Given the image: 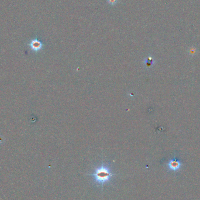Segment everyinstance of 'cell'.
Here are the masks:
<instances>
[{
    "mask_svg": "<svg viewBox=\"0 0 200 200\" xmlns=\"http://www.w3.org/2000/svg\"><path fill=\"white\" fill-rule=\"evenodd\" d=\"M115 175L111 172L109 167L104 164L97 168L93 173L89 174V175L93 177V180L96 184L101 186H104L110 181L113 176Z\"/></svg>",
    "mask_w": 200,
    "mask_h": 200,
    "instance_id": "6da1fadb",
    "label": "cell"
},
{
    "mask_svg": "<svg viewBox=\"0 0 200 200\" xmlns=\"http://www.w3.org/2000/svg\"><path fill=\"white\" fill-rule=\"evenodd\" d=\"M181 166V163L177 160L172 159L168 163V168L172 171H177L179 170Z\"/></svg>",
    "mask_w": 200,
    "mask_h": 200,
    "instance_id": "7a4b0ae2",
    "label": "cell"
},
{
    "mask_svg": "<svg viewBox=\"0 0 200 200\" xmlns=\"http://www.w3.org/2000/svg\"><path fill=\"white\" fill-rule=\"evenodd\" d=\"M29 45L33 50L37 52V51L40 50L42 49V48L43 46V44L38 39H33L31 40Z\"/></svg>",
    "mask_w": 200,
    "mask_h": 200,
    "instance_id": "3957f363",
    "label": "cell"
},
{
    "mask_svg": "<svg viewBox=\"0 0 200 200\" xmlns=\"http://www.w3.org/2000/svg\"><path fill=\"white\" fill-rule=\"evenodd\" d=\"M144 63H145V64H146V66L148 67H150L152 65V59L151 58H149L147 59Z\"/></svg>",
    "mask_w": 200,
    "mask_h": 200,
    "instance_id": "277c9868",
    "label": "cell"
},
{
    "mask_svg": "<svg viewBox=\"0 0 200 200\" xmlns=\"http://www.w3.org/2000/svg\"><path fill=\"white\" fill-rule=\"evenodd\" d=\"M107 2L111 5H114L118 3V0H107Z\"/></svg>",
    "mask_w": 200,
    "mask_h": 200,
    "instance_id": "5b68a950",
    "label": "cell"
}]
</instances>
